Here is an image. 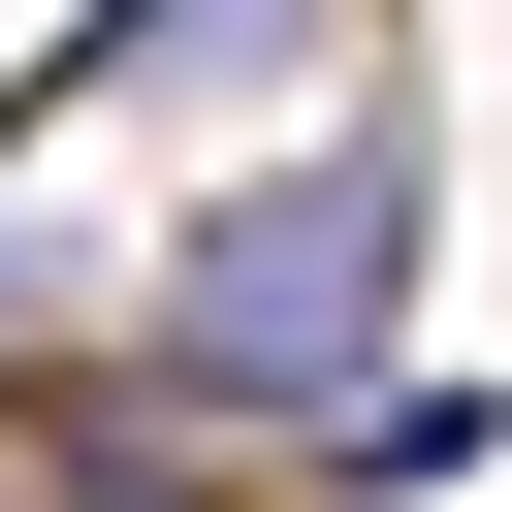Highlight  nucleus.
<instances>
[{"mask_svg":"<svg viewBox=\"0 0 512 512\" xmlns=\"http://www.w3.org/2000/svg\"><path fill=\"white\" fill-rule=\"evenodd\" d=\"M384 288H416V128H352V160H288V192H224L192 256H160V416H352V352H384Z\"/></svg>","mask_w":512,"mask_h":512,"instance_id":"f257e3e1","label":"nucleus"}]
</instances>
